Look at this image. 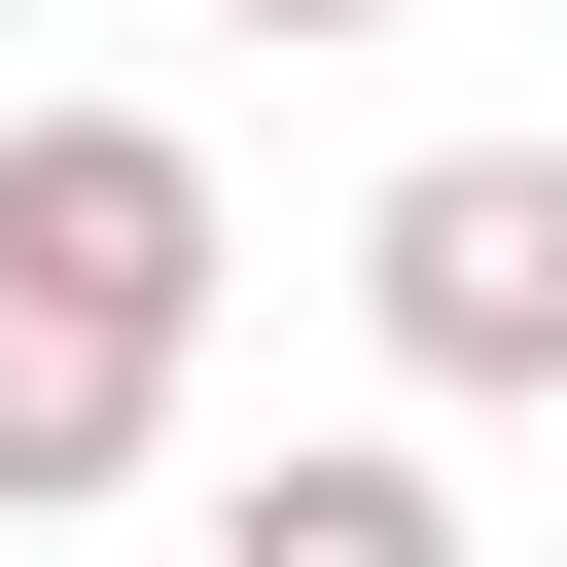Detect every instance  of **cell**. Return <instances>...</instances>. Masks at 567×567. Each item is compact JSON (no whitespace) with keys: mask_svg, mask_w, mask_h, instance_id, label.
<instances>
[{"mask_svg":"<svg viewBox=\"0 0 567 567\" xmlns=\"http://www.w3.org/2000/svg\"><path fill=\"white\" fill-rule=\"evenodd\" d=\"M0 248L213 354V142H177V106H0Z\"/></svg>","mask_w":567,"mask_h":567,"instance_id":"obj_2","label":"cell"},{"mask_svg":"<svg viewBox=\"0 0 567 567\" xmlns=\"http://www.w3.org/2000/svg\"><path fill=\"white\" fill-rule=\"evenodd\" d=\"M213 35H425V0H213Z\"/></svg>","mask_w":567,"mask_h":567,"instance_id":"obj_5","label":"cell"},{"mask_svg":"<svg viewBox=\"0 0 567 567\" xmlns=\"http://www.w3.org/2000/svg\"><path fill=\"white\" fill-rule=\"evenodd\" d=\"M354 319H390V390L532 425V390H567V142H425V177L354 213Z\"/></svg>","mask_w":567,"mask_h":567,"instance_id":"obj_1","label":"cell"},{"mask_svg":"<svg viewBox=\"0 0 567 567\" xmlns=\"http://www.w3.org/2000/svg\"><path fill=\"white\" fill-rule=\"evenodd\" d=\"M142 461H177V319H106V284L0 248V532H71V496H142Z\"/></svg>","mask_w":567,"mask_h":567,"instance_id":"obj_3","label":"cell"},{"mask_svg":"<svg viewBox=\"0 0 567 567\" xmlns=\"http://www.w3.org/2000/svg\"><path fill=\"white\" fill-rule=\"evenodd\" d=\"M213 567H461V496H425L390 425H284V461L213 496Z\"/></svg>","mask_w":567,"mask_h":567,"instance_id":"obj_4","label":"cell"}]
</instances>
